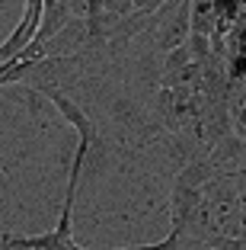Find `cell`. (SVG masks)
Here are the masks:
<instances>
[{
  "label": "cell",
  "instance_id": "obj_1",
  "mask_svg": "<svg viewBox=\"0 0 246 250\" xmlns=\"http://www.w3.org/2000/svg\"><path fill=\"white\" fill-rule=\"evenodd\" d=\"M36 93L42 96V100H48V103H55V109H58L61 116L71 122L74 132L80 135V145H87V147L96 145V128H93V122H90V116L80 109V106L74 103L67 93H61V90H55V87H38Z\"/></svg>",
  "mask_w": 246,
  "mask_h": 250
}]
</instances>
